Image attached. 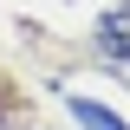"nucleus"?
I'll return each instance as SVG.
<instances>
[{"instance_id": "obj_1", "label": "nucleus", "mask_w": 130, "mask_h": 130, "mask_svg": "<svg viewBox=\"0 0 130 130\" xmlns=\"http://www.w3.org/2000/svg\"><path fill=\"white\" fill-rule=\"evenodd\" d=\"M98 52H104V59H117V65L130 59V7H117V13L98 20Z\"/></svg>"}, {"instance_id": "obj_2", "label": "nucleus", "mask_w": 130, "mask_h": 130, "mask_svg": "<svg viewBox=\"0 0 130 130\" xmlns=\"http://www.w3.org/2000/svg\"><path fill=\"white\" fill-rule=\"evenodd\" d=\"M72 117H78L85 130H124V124H117L111 111H104V104H85V98H72Z\"/></svg>"}]
</instances>
